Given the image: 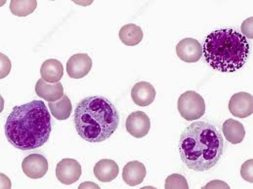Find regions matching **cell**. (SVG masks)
Wrapping results in <instances>:
<instances>
[{
	"mask_svg": "<svg viewBox=\"0 0 253 189\" xmlns=\"http://www.w3.org/2000/svg\"><path fill=\"white\" fill-rule=\"evenodd\" d=\"M119 36L124 44L127 46H135L143 40L144 33L142 29L137 25L128 24L120 30Z\"/></svg>",
	"mask_w": 253,
	"mask_h": 189,
	"instance_id": "ac0fdd59",
	"label": "cell"
},
{
	"mask_svg": "<svg viewBox=\"0 0 253 189\" xmlns=\"http://www.w3.org/2000/svg\"><path fill=\"white\" fill-rule=\"evenodd\" d=\"M178 58L185 63H197L203 56L202 44L194 38L182 39L176 46Z\"/></svg>",
	"mask_w": 253,
	"mask_h": 189,
	"instance_id": "30bf717a",
	"label": "cell"
},
{
	"mask_svg": "<svg viewBox=\"0 0 253 189\" xmlns=\"http://www.w3.org/2000/svg\"><path fill=\"white\" fill-rule=\"evenodd\" d=\"M225 187L226 189H228L229 187L226 185V184H224V183H221V182H219V181H215V182H212L211 184H209L208 186H207V188H211V187Z\"/></svg>",
	"mask_w": 253,
	"mask_h": 189,
	"instance_id": "cb8c5ba5",
	"label": "cell"
},
{
	"mask_svg": "<svg viewBox=\"0 0 253 189\" xmlns=\"http://www.w3.org/2000/svg\"><path fill=\"white\" fill-rule=\"evenodd\" d=\"M155 87L146 81L136 83L131 90V97L139 106H148L152 104L156 98Z\"/></svg>",
	"mask_w": 253,
	"mask_h": 189,
	"instance_id": "7c38bea8",
	"label": "cell"
},
{
	"mask_svg": "<svg viewBox=\"0 0 253 189\" xmlns=\"http://www.w3.org/2000/svg\"><path fill=\"white\" fill-rule=\"evenodd\" d=\"M86 186H91V187H93L94 189H99V187L98 186H96V185H93V184H87V183H85L84 185H82L81 187H80V189H83V188H84Z\"/></svg>",
	"mask_w": 253,
	"mask_h": 189,
	"instance_id": "d4e9b609",
	"label": "cell"
},
{
	"mask_svg": "<svg viewBox=\"0 0 253 189\" xmlns=\"http://www.w3.org/2000/svg\"><path fill=\"white\" fill-rule=\"evenodd\" d=\"M119 173V165L111 159H102L94 167V175L102 183H111L118 177Z\"/></svg>",
	"mask_w": 253,
	"mask_h": 189,
	"instance_id": "9a60e30c",
	"label": "cell"
},
{
	"mask_svg": "<svg viewBox=\"0 0 253 189\" xmlns=\"http://www.w3.org/2000/svg\"><path fill=\"white\" fill-rule=\"evenodd\" d=\"M147 175L146 167L139 161L128 162L124 167L123 179L129 187H136L143 183Z\"/></svg>",
	"mask_w": 253,
	"mask_h": 189,
	"instance_id": "4fadbf2b",
	"label": "cell"
},
{
	"mask_svg": "<svg viewBox=\"0 0 253 189\" xmlns=\"http://www.w3.org/2000/svg\"><path fill=\"white\" fill-rule=\"evenodd\" d=\"M178 148L186 167L202 173L217 165L223 155L224 140L213 124L197 121L182 132Z\"/></svg>",
	"mask_w": 253,
	"mask_h": 189,
	"instance_id": "7a4b0ae2",
	"label": "cell"
},
{
	"mask_svg": "<svg viewBox=\"0 0 253 189\" xmlns=\"http://www.w3.org/2000/svg\"><path fill=\"white\" fill-rule=\"evenodd\" d=\"M126 131L132 137L141 139L146 137L151 129V120L143 111L132 112L126 119Z\"/></svg>",
	"mask_w": 253,
	"mask_h": 189,
	"instance_id": "52a82bcc",
	"label": "cell"
},
{
	"mask_svg": "<svg viewBox=\"0 0 253 189\" xmlns=\"http://www.w3.org/2000/svg\"><path fill=\"white\" fill-rule=\"evenodd\" d=\"M51 116L42 100L15 106L5 124V136L20 150L37 149L48 142Z\"/></svg>",
	"mask_w": 253,
	"mask_h": 189,
	"instance_id": "6da1fadb",
	"label": "cell"
},
{
	"mask_svg": "<svg viewBox=\"0 0 253 189\" xmlns=\"http://www.w3.org/2000/svg\"><path fill=\"white\" fill-rule=\"evenodd\" d=\"M22 169L27 177L39 180L48 172V161L42 154H31L23 160Z\"/></svg>",
	"mask_w": 253,
	"mask_h": 189,
	"instance_id": "ba28073f",
	"label": "cell"
},
{
	"mask_svg": "<svg viewBox=\"0 0 253 189\" xmlns=\"http://www.w3.org/2000/svg\"><path fill=\"white\" fill-rule=\"evenodd\" d=\"M223 134L228 142L239 144L246 137V130L241 122L235 119H228L223 124Z\"/></svg>",
	"mask_w": 253,
	"mask_h": 189,
	"instance_id": "e0dca14e",
	"label": "cell"
},
{
	"mask_svg": "<svg viewBox=\"0 0 253 189\" xmlns=\"http://www.w3.org/2000/svg\"><path fill=\"white\" fill-rule=\"evenodd\" d=\"M253 18H250L247 21H245L242 26V32L244 33L243 35H246L248 38H253Z\"/></svg>",
	"mask_w": 253,
	"mask_h": 189,
	"instance_id": "603a6c76",
	"label": "cell"
},
{
	"mask_svg": "<svg viewBox=\"0 0 253 189\" xmlns=\"http://www.w3.org/2000/svg\"><path fill=\"white\" fill-rule=\"evenodd\" d=\"M230 112L238 118H247L253 112V94L247 92H240L233 94L229 101Z\"/></svg>",
	"mask_w": 253,
	"mask_h": 189,
	"instance_id": "9c48e42d",
	"label": "cell"
},
{
	"mask_svg": "<svg viewBox=\"0 0 253 189\" xmlns=\"http://www.w3.org/2000/svg\"><path fill=\"white\" fill-rule=\"evenodd\" d=\"M92 68V60L87 54H76L67 63V72L73 79H81L86 76Z\"/></svg>",
	"mask_w": 253,
	"mask_h": 189,
	"instance_id": "8fae6325",
	"label": "cell"
},
{
	"mask_svg": "<svg viewBox=\"0 0 253 189\" xmlns=\"http://www.w3.org/2000/svg\"><path fill=\"white\" fill-rule=\"evenodd\" d=\"M203 54L213 69L235 72L246 64L250 55V44L247 37L235 30H218L206 38Z\"/></svg>",
	"mask_w": 253,
	"mask_h": 189,
	"instance_id": "277c9868",
	"label": "cell"
},
{
	"mask_svg": "<svg viewBox=\"0 0 253 189\" xmlns=\"http://www.w3.org/2000/svg\"><path fill=\"white\" fill-rule=\"evenodd\" d=\"M81 176L82 166L77 160L66 158L57 164L56 177L61 184L71 186L77 183L81 179Z\"/></svg>",
	"mask_w": 253,
	"mask_h": 189,
	"instance_id": "8992f818",
	"label": "cell"
},
{
	"mask_svg": "<svg viewBox=\"0 0 253 189\" xmlns=\"http://www.w3.org/2000/svg\"><path fill=\"white\" fill-rule=\"evenodd\" d=\"M120 124V113L115 104L101 95L84 98L75 110L78 134L90 143L107 141Z\"/></svg>",
	"mask_w": 253,
	"mask_h": 189,
	"instance_id": "3957f363",
	"label": "cell"
},
{
	"mask_svg": "<svg viewBox=\"0 0 253 189\" xmlns=\"http://www.w3.org/2000/svg\"><path fill=\"white\" fill-rule=\"evenodd\" d=\"M49 109L52 115L58 120H67L73 111V104L68 95L64 96L54 102H49Z\"/></svg>",
	"mask_w": 253,
	"mask_h": 189,
	"instance_id": "d6986e66",
	"label": "cell"
},
{
	"mask_svg": "<svg viewBox=\"0 0 253 189\" xmlns=\"http://www.w3.org/2000/svg\"><path fill=\"white\" fill-rule=\"evenodd\" d=\"M166 189H189L186 179L178 174L170 175L166 181Z\"/></svg>",
	"mask_w": 253,
	"mask_h": 189,
	"instance_id": "44dd1931",
	"label": "cell"
},
{
	"mask_svg": "<svg viewBox=\"0 0 253 189\" xmlns=\"http://www.w3.org/2000/svg\"><path fill=\"white\" fill-rule=\"evenodd\" d=\"M178 110L185 120H198L206 113V101L197 92L187 91L181 94L178 99Z\"/></svg>",
	"mask_w": 253,
	"mask_h": 189,
	"instance_id": "5b68a950",
	"label": "cell"
},
{
	"mask_svg": "<svg viewBox=\"0 0 253 189\" xmlns=\"http://www.w3.org/2000/svg\"><path fill=\"white\" fill-rule=\"evenodd\" d=\"M38 6L37 1H19L12 0L10 2V11L13 15L18 17H26L32 14Z\"/></svg>",
	"mask_w": 253,
	"mask_h": 189,
	"instance_id": "ffe728a7",
	"label": "cell"
},
{
	"mask_svg": "<svg viewBox=\"0 0 253 189\" xmlns=\"http://www.w3.org/2000/svg\"><path fill=\"white\" fill-rule=\"evenodd\" d=\"M253 160L251 159V160H248L247 162H245L241 169L242 178L251 184H253Z\"/></svg>",
	"mask_w": 253,
	"mask_h": 189,
	"instance_id": "7402d4cb",
	"label": "cell"
},
{
	"mask_svg": "<svg viewBox=\"0 0 253 189\" xmlns=\"http://www.w3.org/2000/svg\"><path fill=\"white\" fill-rule=\"evenodd\" d=\"M36 93L48 102H54L64 96V87L62 83H48L42 78L37 82Z\"/></svg>",
	"mask_w": 253,
	"mask_h": 189,
	"instance_id": "5bb4252c",
	"label": "cell"
},
{
	"mask_svg": "<svg viewBox=\"0 0 253 189\" xmlns=\"http://www.w3.org/2000/svg\"><path fill=\"white\" fill-rule=\"evenodd\" d=\"M41 74L43 80L48 83L60 82L64 75V66L62 63L55 59L45 61L41 68Z\"/></svg>",
	"mask_w": 253,
	"mask_h": 189,
	"instance_id": "2e32d148",
	"label": "cell"
}]
</instances>
